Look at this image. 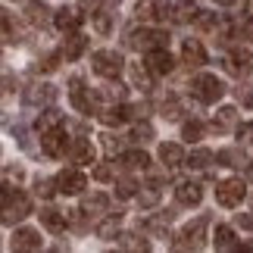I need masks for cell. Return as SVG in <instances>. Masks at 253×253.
Returning <instances> with one entry per match:
<instances>
[{"instance_id": "cell-1", "label": "cell", "mask_w": 253, "mask_h": 253, "mask_svg": "<svg viewBox=\"0 0 253 253\" xmlns=\"http://www.w3.org/2000/svg\"><path fill=\"white\" fill-rule=\"evenodd\" d=\"M28 212H32V200H28V194L16 191L9 184H3V225H13V222L25 219Z\"/></svg>"}, {"instance_id": "cell-2", "label": "cell", "mask_w": 253, "mask_h": 253, "mask_svg": "<svg viewBox=\"0 0 253 253\" xmlns=\"http://www.w3.org/2000/svg\"><path fill=\"white\" fill-rule=\"evenodd\" d=\"M191 94L197 97L200 103H216L222 94H225V84H222L216 75H210V72H200L197 79L191 82Z\"/></svg>"}, {"instance_id": "cell-3", "label": "cell", "mask_w": 253, "mask_h": 253, "mask_svg": "<svg viewBox=\"0 0 253 253\" xmlns=\"http://www.w3.org/2000/svg\"><path fill=\"white\" fill-rule=\"evenodd\" d=\"M169 44V35L160 32V28H134V32L128 35V47H134V50H153V47H166Z\"/></svg>"}, {"instance_id": "cell-4", "label": "cell", "mask_w": 253, "mask_h": 253, "mask_svg": "<svg viewBox=\"0 0 253 253\" xmlns=\"http://www.w3.org/2000/svg\"><path fill=\"white\" fill-rule=\"evenodd\" d=\"M91 69L100 75V79H116L122 72V56L116 50H97L91 56Z\"/></svg>"}, {"instance_id": "cell-5", "label": "cell", "mask_w": 253, "mask_h": 253, "mask_svg": "<svg viewBox=\"0 0 253 253\" xmlns=\"http://www.w3.org/2000/svg\"><path fill=\"white\" fill-rule=\"evenodd\" d=\"M207 225H210V216H200V219H194V222H188L184 225V231H181V238L184 241H178V250H200L203 247V235H207Z\"/></svg>"}, {"instance_id": "cell-6", "label": "cell", "mask_w": 253, "mask_h": 253, "mask_svg": "<svg viewBox=\"0 0 253 253\" xmlns=\"http://www.w3.org/2000/svg\"><path fill=\"white\" fill-rule=\"evenodd\" d=\"M244 194H247V184L241 181V178H228V181H222L216 184V200H219V207H241V200H244Z\"/></svg>"}, {"instance_id": "cell-7", "label": "cell", "mask_w": 253, "mask_h": 253, "mask_svg": "<svg viewBox=\"0 0 253 253\" xmlns=\"http://www.w3.org/2000/svg\"><path fill=\"white\" fill-rule=\"evenodd\" d=\"M41 150L47 153V157H63V153H69V141H66V131L60 128V125L41 134Z\"/></svg>"}, {"instance_id": "cell-8", "label": "cell", "mask_w": 253, "mask_h": 253, "mask_svg": "<svg viewBox=\"0 0 253 253\" xmlns=\"http://www.w3.org/2000/svg\"><path fill=\"white\" fill-rule=\"evenodd\" d=\"M56 188H60V194H82L87 188V178L79 169H63L56 175Z\"/></svg>"}, {"instance_id": "cell-9", "label": "cell", "mask_w": 253, "mask_h": 253, "mask_svg": "<svg viewBox=\"0 0 253 253\" xmlns=\"http://www.w3.org/2000/svg\"><path fill=\"white\" fill-rule=\"evenodd\" d=\"M147 66H150L153 75H169L172 66H175V60L169 56L166 47H153V50H147Z\"/></svg>"}, {"instance_id": "cell-10", "label": "cell", "mask_w": 253, "mask_h": 253, "mask_svg": "<svg viewBox=\"0 0 253 253\" xmlns=\"http://www.w3.org/2000/svg\"><path fill=\"white\" fill-rule=\"evenodd\" d=\"M175 200H178L181 207H197L203 200V188L197 181H181L178 188H175Z\"/></svg>"}, {"instance_id": "cell-11", "label": "cell", "mask_w": 253, "mask_h": 253, "mask_svg": "<svg viewBox=\"0 0 253 253\" xmlns=\"http://www.w3.org/2000/svg\"><path fill=\"white\" fill-rule=\"evenodd\" d=\"M225 66H228V72H235V75H247L253 69V56H250L247 47H238V50H231Z\"/></svg>"}, {"instance_id": "cell-12", "label": "cell", "mask_w": 253, "mask_h": 253, "mask_svg": "<svg viewBox=\"0 0 253 253\" xmlns=\"http://www.w3.org/2000/svg\"><path fill=\"white\" fill-rule=\"evenodd\" d=\"M69 100H72V106L79 113H91V97H87V91H84V82L75 75V79L69 82Z\"/></svg>"}, {"instance_id": "cell-13", "label": "cell", "mask_w": 253, "mask_h": 253, "mask_svg": "<svg viewBox=\"0 0 253 253\" xmlns=\"http://www.w3.org/2000/svg\"><path fill=\"white\" fill-rule=\"evenodd\" d=\"M53 22L60 32H79V25H82V13L79 9H72V6H63L60 13H53Z\"/></svg>"}, {"instance_id": "cell-14", "label": "cell", "mask_w": 253, "mask_h": 253, "mask_svg": "<svg viewBox=\"0 0 253 253\" xmlns=\"http://www.w3.org/2000/svg\"><path fill=\"white\" fill-rule=\"evenodd\" d=\"M181 56L188 66H203L207 63V50H203V44L197 41V38H188V41L181 44Z\"/></svg>"}, {"instance_id": "cell-15", "label": "cell", "mask_w": 253, "mask_h": 253, "mask_svg": "<svg viewBox=\"0 0 253 253\" xmlns=\"http://www.w3.org/2000/svg\"><path fill=\"white\" fill-rule=\"evenodd\" d=\"M69 157H72V163H79V166H87V163H94V147H91V141L75 138V141L69 144Z\"/></svg>"}, {"instance_id": "cell-16", "label": "cell", "mask_w": 253, "mask_h": 253, "mask_svg": "<svg viewBox=\"0 0 253 253\" xmlns=\"http://www.w3.org/2000/svg\"><path fill=\"white\" fill-rule=\"evenodd\" d=\"M56 97V87L53 84H32L25 91V103L28 106H38V103H50Z\"/></svg>"}, {"instance_id": "cell-17", "label": "cell", "mask_w": 253, "mask_h": 253, "mask_svg": "<svg viewBox=\"0 0 253 253\" xmlns=\"http://www.w3.org/2000/svg\"><path fill=\"white\" fill-rule=\"evenodd\" d=\"M13 250H41V238L35 228H19L13 235Z\"/></svg>"}, {"instance_id": "cell-18", "label": "cell", "mask_w": 253, "mask_h": 253, "mask_svg": "<svg viewBox=\"0 0 253 253\" xmlns=\"http://www.w3.org/2000/svg\"><path fill=\"white\" fill-rule=\"evenodd\" d=\"M97 119H100L103 125H122L125 119H128V106H116V103H110V106H103V110L97 113Z\"/></svg>"}, {"instance_id": "cell-19", "label": "cell", "mask_w": 253, "mask_h": 253, "mask_svg": "<svg viewBox=\"0 0 253 253\" xmlns=\"http://www.w3.org/2000/svg\"><path fill=\"white\" fill-rule=\"evenodd\" d=\"M84 47H87V38L79 35V32H72L69 38H66V44H63V56L66 60H79V56L84 53Z\"/></svg>"}, {"instance_id": "cell-20", "label": "cell", "mask_w": 253, "mask_h": 253, "mask_svg": "<svg viewBox=\"0 0 253 253\" xmlns=\"http://www.w3.org/2000/svg\"><path fill=\"white\" fill-rule=\"evenodd\" d=\"M160 160L163 163H166V166L172 169V166H181V163H184V150L178 147V144H160Z\"/></svg>"}, {"instance_id": "cell-21", "label": "cell", "mask_w": 253, "mask_h": 253, "mask_svg": "<svg viewBox=\"0 0 253 253\" xmlns=\"http://www.w3.org/2000/svg\"><path fill=\"white\" fill-rule=\"evenodd\" d=\"M41 225L47 231H53V235H60V231L66 228V216L60 210H41Z\"/></svg>"}, {"instance_id": "cell-22", "label": "cell", "mask_w": 253, "mask_h": 253, "mask_svg": "<svg viewBox=\"0 0 253 253\" xmlns=\"http://www.w3.org/2000/svg\"><path fill=\"white\" fill-rule=\"evenodd\" d=\"M212 244H216V250H235V247H238V241H235V231H231L228 225H216Z\"/></svg>"}, {"instance_id": "cell-23", "label": "cell", "mask_w": 253, "mask_h": 253, "mask_svg": "<svg viewBox=\"0 0 253 253\" xmlns=\"http://www.w3.org/2000/svg\"><path fill=\"white\" fill-rule=\"evenodd\" d=\"M235 122H238V110H235V106H222V110L212 116V128H216V131H225Z\"/></svg>"}, {"instance_id": "cell-24", "label": "cell", "mask_w": 253, "mask_h": 253, "mask_svg": "<svg viewBox=\"0 0 253 253\" xmlns=\"http://www.w3.org/2000/svg\"><path fill=\"white\" fill-rule=\"evenodd\" d=\"M122 97H125V87H122V84H116L113 79L106 82L103 87H97V100H106V103H119Z\"/></svg>"}, {"instance_id": "cell-25", "label": "cell", "mask_w": 253, "mask_h": 253, "mask_svg": "<svg viewBox=\"0 0 253 253\" xmlns=\"http://www.w3.org/2000/svg\"><path fill=\"white\" fill-rule=\"evenodd\" d=\"M106 207H110V197H106V194H91V197H84V203H82V210L87 216H100V212H106Z\"/></svg>"}, {"instance_id": "cell-26", "label": "cell", "mask_w": 253, "mask_h": 253, "mask_svg": "<svg viewBox=\"0 0 253 253\" xmlns=\"http://www.w3.org/2000/svg\"><path fill=\"white\" fill-rule=\"evenodd\" d=\"M172 19H175V22H191V19H197V6H194V0H178V3L172 6Z\"/></svg>"}, {"instance_id": "cell-27", "label": "cell", "mask_w": 253, "mask_h": 253, "mask_svg": "<svg viewBox=\"0 0 253 253\" xmlns=\"http://www.w3.org/2000/svg\"><path fill=\"white\" fill-rule=\"evenodd\" d=\"M119 219H122V212H116V216H110L106 222H100V225H97V238H103V241L119 238Z\"/></svg>"}, {"instance_id": "cell-28", "label": "cell", "mask_w": 253, "mask_h": 253, "mask_svg": "<svg viewBox=\"0 0 253 253\" xmlns=\"http://www.w3.org/2000/svg\"><path fill=\"white\" fill-rule=\"evenodd\" d=\"M25 16H28V22H32V25H47V22H50V9H47L44 3H28Z\"/></svg>"}, {"instance_id": "cell-29", "label": "cell", "mask_w": 253, "mask_h": 253, "mask_svg": "<svg viewBox=\"0 0 253 253\" xmlns=\"http://www.w3.org/2000/svg\"><path fill=\"white\" fill-rule=\"evenodd\" d=\"M63 122V113L60 110H44L41 116H38V131H50V128H56V125Z\"/></svg>"}, {"instance_id": "cell-30", "label": "cell", "mask_w": 253, "mask_h": 253, "mask_svg": "<svg viewBox=\"0 0 253 253\" xmlns=\"http://www.w3.org/2000/svg\"><path fill=\"white\" fill-rule=\"evenodd\" d=\"M128 75H131V82L141 87V91H150V66L147 63H141V66H131L128 69Z\"/></svg>"}, {"instance_id": "cell-31", "label": "cell", "mask_w": 253, "mask_h": 253, "mask_svg": "<svg viewBox=\"0 0 253 253\" xmlns=\"http://www.w3.org/2000/svg\"><path fill=\"white\" fill-rule=\"evenodd\" d=\"M122 166L125 169H147L150 166V157L144 150H131V153H125V157H122Z\"/></svg>"}, {"instance_id": "cell-32", "label": "cell", "mask_w": 253, "mask_h": 253, "mask_svg": "<svg viewBox=\"0 0 253 253\" xmlns=\"http://www.w3.org/2000/svg\"><path fill=\"white\" fill-rule=\"evenodd\" d=\"M212 160H216V157H212L210 150H203V147H197V150H191V157L184 160V163H188L191 169H207V166H210Z\"/></svg>"}, {"instance_id": "cell-33", "label": "cell", "mask_w": 253, "mask_h": 253, "mask_svg": "<svg viewBox=\"0 0 253 253\" xmlns=\"http://www.w3.org/2000/svg\"><path fill=\"white\" fill-rule=\"evenodd\" d=\"M157 203H160V184L150 181L147 188H141V207L150 210V207H157Z\"/></svg>"}, {"instance_id": "cell-34", "label": "cell", "mask_w": 253, "mask_h": 253, "mask_svg": "<svg viewBox=\"0 0 253 253\" xmlns=\"http://www.w3.org/2000/svg\"><path fill=\"white\" fill-rule=\"evenodd\" d=\"M119 247L122 250H150V241H144L138 235H119Z\"/></svg>"}, {"instance_id": "cell-35", "label": "cell", "mask_w": 253, "mask_h": 253, "mask_svg": "<svg viewBox=\"0 0 253 253\" xmlns=\"http://www.w3.org/2000/svg\"><path fill=\"white\" fill-rule=\"evenodd\" d=\"M181 138L188 141V144H197L203 138V125L197 119H191V122H184V128H181Z\"/></svg>"}, {"instance_id": "cell-36", "label": "cell", "mask_w": 253, "mask_h": 253, "mask_svg": "<svg viewBox=\"0 0 253 253\" xmlns=\"http://www.w3.org/2000/svg\"><path fill=\"white\" fill-rule=\"evenodd\" d=\"M116 194H119L122 200L134 197V194H138V181H134V178H128V175H125V178H119V181H116Z\"/></svg>"}, {"instance_id": "cell-37", "label": "cell", "mask_w": 253, "mask_h": 253, "mask_svg": "<svg viewBox=\"0 0 253 253\" xmlns=\"http://www.w3.org/2000/svg\"><path fill=\"white\" fill-rule=\"evenodd\" d=\"M131 141H138V144H147V141H153V128L147 122H138L131 128Z\"/></svg>"}, {"instance_id": "cell-38", "label": "cell", "mask_w": 253, "mask_h": 253, "mask_svg": "<svg viewBox=\"0 0 253 253\" xmlns=\"http://www.w3.org/2000/svg\"><path fill=\"white\" fill-rule=\"evenodd\" d=\"M94 16H97V19H94V28H97L100 35H110V28H113V19H110V13H106V9H97Z\"/></svg>"}, {"instance_id": "cell-39", "label": "cell", "mask_w": 253, "mask_h": 253, "mask_svg": "<svg viewBox=\"0 0 253 253\" xmlns=\"http://www.w3.org/2000/svg\"><path fill=\"white\" fill-rule=\"evenodd\" d=\"M216 160L222 163V166H241V163H244V157H241L238 150H219Z\"/></svg>"}, {"instance_id": "cell-40", "label": "cell", "mask_w": 253, "mask_h": 253, "mask_svg": "<svg viewBox=\"0 0 253 253\" xmlns=\"http://www.w3.org/2000/svg\"><path fill=\"white\" fill-rule=\"evenodd\" d=\"M35 191H38V197H53L60 188H56V181H50V178H38L35 181Z\"/></svg>"}, {"instance_id": "cell-41", "label": "cell", "mask_w": 253, "mask_h": 253, "mask_svg": "<svg viewBox=\"0 0 253 253\" xmlns=\"http://www.w3.org/2000/svg\"><path fill=\"white\" fill-rule=\"evenodd\" d=\"M60 56H63V53H47L44 60L38 63V66H35V69H38V72H53L56 66H60V63H56V60H60Z\"/></svg>"}, {"instance_id": "cell-42", "label": "cell", "mask_w": 253, "mask_h": 253, "mask_svg": "<svg viewBox=\"0 0 253 253\" xmlns=\"http://www.w3.org/2000/svg\"><path fill=\"white\" fill-rule=\"evenodd\" d=\"M134 16L144 19V22H147V19H153V0H141V3L134 6Z\"/></svg>"}, {"instance_id": "cell-43", "label": "cell", "mask_w": 253, "mask_h": 253, "mask_svg": "<svg viewBox=\"0 0 253 253\" xmlns=\"http://www.w3.org/2000/svg\"><path fill=\"white\" fill-rule=\"evenodd\" d=\"M163 116H166V119H178V100H175V97H169V100H163Z\"/></svg>"}, {"instance_id": "cell-44", "label": "cell", "mask_w": 253, "mask_h": 253, "mask_svg": "<svg viewBox=\"0 0 253 253\" xmlns=\"http://www.w3.org/2000/svg\"><path fill=\"white\" fill-rule=\"evenodd\" d=\"M169 9H172L169 0H153V19H166Z\"/></svg>"}, {"instance_id": "cell-45", "label": "cell", "mask_w": 253, "mask_h": 253, "mask_svg": "<svg viewBox=\"0 0 253 253\" xmlns=\"http://www.w3.org/2000/svg\"><path fill=\"white\" fill-rule=\"evenodd\" d=\"M197 25L200 28H216L219 19H216V13H203V16H197Z\"/></svg>"}, {"instance_id": "cell-46", "label": "cell", "mask_w": 253, "mask_h": 253, "mask_svg": "<svg viewBox=\"0 0 253 253\" xmlns=\"http://www.w3.org/2000/svg\"><path fill=\"white\" fill-rule=\"evenodd\" d=\"M94 178H97V181H110V178H113V169H110V166H103V163H100V166L94 169Z\"/></svg>"}, {"instance_id": "cell-47", "label": "cell", "mask_w": 253, "mask_h": 253, "mask_svg": "<svg viewBox=\"0 0 253 253\" xmlns=\"http://www.w3.org/2000/svg\"><path fill=\"white\" fill-rule=\"evenodd\" d=\"M238 225L247 228V231H253V216H250V212H238Z\"/></svg>"}, {"instance_id": "cell-48", "label": "cell", "mask_w": 253, "mask_h": 253, "mask_svg": "<svg viewBox=\"0 0 253 253\" xmlns=\"http://www.w3.org/2000/svg\"><path fill=\"white\" fill-rule=\"evenodd\" d=\"M100 3H103V0H79V6L87 9V13H97V9H100Z\"/></svg>"}, {"instance_id": "cell-49", "label": "cell", "mask_w": 253, "mask_h": 253, "mask_svg": "<svg viewBox=\"0 0 253 253\" xmlns=\"http://www.w3.org/2000/svg\"><path fill=\"white\" fill-rule=\"evenodd\" d=\"M103 147H106V153H116L119 150V141H116L113 134H103Z\"/></svg>"}, {"instance_id": "cell-50", "label": "cell", "mask_w": 253, "mask_h": 253, "mask_svg": "<svg viewBox=\"0 0 253 253\" xmlns=\"http://www.w3.org/2000/svg\"><path fill=\"white\" fill-rule=\"evenodd\" d=\"M250 134H253V125H241V128H238V141H250Z\"/></svg>"}, {"instance_id": "cell-51", "label": "cell", "mask_w": 253, "mask_h": 253, "mask_svg": "<svg viewBox=\"0 0 253 253\" xmlns=\"http://www.w3.org/2000/svg\"><path fill=\"white\" fill-rule=\"evenodd\" d=\"M238 97H241L244 103H253V87H244V91L238 87Z\"/></svg>"}, {"instance_id": "cell-52", "label": "cell", "mask_w": 253, "mask_h": 253, "mask_svg": "<svg viewBox=\"0 0 253 253\" xmlns=\"http://www.w3.org/2000/svg\"><path fill=\"white\" fill-rule=\"evenodd\" d=\"M216 3H219V6H231V3H235V0H216Z\"/></svg>"}, {"instance_id": "cell-53", "label": "cell", "mask_w": 253, "mask_h": 253, "mask_svg": "<svg viewBox=\"0 0 253 253\" xmlns=\"http://www.w3.org/2000/svg\"><path fill=\"white\" fill-rule=\"evenodd\" d=\"M116 3H119V0H103V6H116Z\"/></svg>"}, {"instance_id": "cell-54", "label": "cell", "mask_w": 253, "mask_h": 253, "mask_svg": "<svg viewBox=\"0 0 253 253\" xmlns=\"http://www.w3.org/2000/svg\"><path fill=\"white\" fill-rule=\"evenodd\" d=\"M250 178H253V166H250Z\"/></svg>"}]
</instances>
